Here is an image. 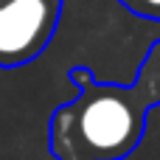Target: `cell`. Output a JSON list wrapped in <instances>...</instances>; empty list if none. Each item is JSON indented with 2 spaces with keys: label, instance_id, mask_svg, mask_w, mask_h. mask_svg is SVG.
<instances>
[{
  "label": "cell",
  "instance_id": "2",
  "mask_svg": "<svg viewBox=\"0 0 160 160\" xmlns=\"http://www.w3.org/2000/svg\"><path fill=\"white\" fill-rule=\"evenodd\" d=\"M65 0H0V68H22L51 45Z\"/></svg>",
  "mask_w": 160,
  "mask_h": 160
},
{
  "label": "cell",
  "instance_id": "3",
  "mask_svg": "<svg viewBox=\"0 0 160 160\" xmlns=\"http://www.w3.org/2000/svg\"><path fill=\"white\" fill-rule=\"evenodd\" d=\"M129 14L141 17V20H152L160 22V0H118Z\"/></svg>",
  "mask_w": 160,
  "mask_h": 160
},
{
  "label": "cell",
  "instance_id": "1",
  "mask_svg": "<svg viewBox=\"0 0 160 160\" xmlns=\"http://www.w3.org/2000/svg\"><path fill=\"white\" fill-rule=\"evenodd\" d=\"M76 98L51 115V155L56 160H127L143 141L149 112L160 107V39H155L129 84L98 82L90 68L68 70Z\"/></svg>",
  "mask_w": 160,
  "mask_h": 160
}]
</instances>
